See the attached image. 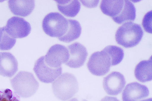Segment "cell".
Here are the masks:
<instances>
[{"mask_svg":"<svg viewBox=\"0 0 152 101\" xmlns=\"http://www.w3.org/2000/svg\"><path fill=\"white\" fill-rule=\"evenodd\" d=\"M103 49L110 57L111 66L119 64L123 60L124 53L121 48L115 45H109L105 47Z\"/></svg>","mask_w":152,"mask_h":101,"instance_id":"obj_19","label":"cell"},{"mask_svg":"<svg viewBox=\"0 0 152 101\" xmlns=\"http://www.w3.org/2000/svg\"><path fill=\"white\" fill-rule=\"evenodd\" d=\"M124 0H105L101 1L100 8L104 14L111 17L115 21L122 12Z\"/></svg>","mask_w":152,"mask_h":101,"instance_id":"obj_14","label":"cell"},{"mask_svg":"<svg viewBox=\"0 0 152 101\" xmlns=\"http://www.w3.org/2000/svg\"><path fill=\"white\" fill-rule=\"evenodd\" d=\"M33 70L39 80L45 83H52L62 73V68H53L48 65L45 60V56L39 58L36 61Z\"/></svg>","mask_w":152,"mask_h":101,"instance_id":"obj_6","label":"cell"},{"mask_svg":"<svg viewBox=\"0 0 152 101\" xmlns=\"http://www.w3.org/2000/svg\"><path fill=\"white\" fill-rule=\"evenodd\" d=\"M143 35L140 25L129 21L120 26L115 34L117 43L126 48L134 47L140 42Z\"/></svg>","mask_w":152,"mask_h":101,"instance_id":"obj_1","label":"cell"},{"mask_svg":"<svg viewBox=\"0 0 152 101\" xmlns=\"http://www.w3.org/2000/svg\"><path fill=\"white\" fill-rule=\"evenodd\" d=\"M18 62L15 56L7 52H0V75L11 77L18 70Z\"/></svg>","mask_w":152,"mask_h":101,"instance_id":"obj_12","label":"cell"},{"mask_svg":"<svg viewBox=\"0 0 152 101\" xmlns=\"http://www.w3.org/2000/svg\"><path fill=\"white\" fill-rule=\"evenodd\" d=\"M9 7L14 15L25 17L33 11L35 6L34 0H11L8 1Z\"/></svg>","mask_w":152,"mask_h":101,"instance_id":"obj_13","label":"cell"},{"mask_svg":"<svg viewBox=\"0 0 152 101\" xmlns=\"http://www.w3.org/2000/svg\"><path fill=\"white\" fill-rule=\"evenodd\" d=\"M136 16V10L134 4L129 0H125L123 12L114 22L121 24L127 21H134Z\"/></svg>","mask_w":152,"mask_h":101,"instance_id":"obj_18","label":"cell"},{"mask_svg":"<svg viewBox=\"0 0 152 101\" xmlns=\"http://www.w3.org/2000/svg\"><path fill=\"white\" fill-rule=\"evenodd\" d=\"M68 48L69 57L65 64L72 68H78L82 66L88 55L86 48L78 42L69 45Z\"/></svg>","mask_w":152,"mask_h":101,"instance_id":"obj_10","label":"cell"},{"mask_svg":"<svg viewBox=\"0 0 152 101\" xmlns=\"http://www.w3.org/2000/svg\"><path fill=\"white\" fill-rule=\"evenodd\" d=\"M126 83L122 74L118 72L113 71L104 78L103 85L108 94L116 95L122 92Z\"/></svg>","mask_w":152,"mask_h":101,"instance_id":"obj_9","label":"cell"},{"mask_svg":"<svg viewBox=\"0 0 152 101\" xmlns=\"http://www.w3.org/2000/svg\"><path fill=\"white\" fill-rule=\"evenodd\" d=\"M1 28L0 27V35L1 32Z\"/></svg>","mask_w":152,"mask_h":101,"instance_id":"obj_26","label":"cell"},{"mask_svg":"<svg viewBox=\"0 0 152 101\" xmlns=\"http://www.w3.org/2000/svg\"><path fill=\"white\" fill-rule=\"evenodd\" d=\"M58 10L65 16L75 17L79 12L81 5L78 0H55Z\"/></svg>","mask_w":152,"mask_h":101,"instance_id":"obj_16","label":"cell"},{"mask_svg":"<svg viewBox=\"0 0 152 101\" xmlns=\"http://www.w3.org/2000/svg\"><path fill=\"white\" fill-rule=\"evenodd\" d=\"M10 83L15 92L23 98H28L33 95L39 86L33 74L25 71L19 72L10 80Z\"/></svg>","mask_w":152,"mask_h":101,"instance_id":"obj_2","label":"cell"},{"mask_svg":"<svg viewBox=\"0 0 152 101\" xmlns=\"http://www.w3.org/2000/svg\"><path fill=\"white\" fill-rule=\"evenodd\" d=\"M143 27L146 32L152 33V10L144 15L142 22Z\"/></svg>","mask_w":152,"mask_h":101,"instance_id":"obj_22","label":"cell"},{"mask_svg":"<svg viewBox=\"0 0 152 101\" xmlns=\"http://www.w3.org/2000/svg\"><path fill=\"white\" fill-rule=\"evenodd\" d=\"M68 26L65 34L58 38L59 40L66 43H69L78 39L81 34L82 28L79 22L77 20L67 19Z\"/></svg>","mask_w":152,"mask_h":101,"instance_id":"obj_17","label":"cell"},{"mask_svg":"<svg viewBox=\"0 0 152 101\" xmlns=\"http://www.w3.org/2000/svg\"><path fill=\"white\" fill-rule=\"evenodd\" d=\"M68 26L67 19L58 12L48 14L42 22L44 31L51 37L59 38L63 36L66 32Z\"/></svg>","mask_w":152,"mask_h":101,"instance_id":"obj_4","label":"cell"},{"mask_svg":"<svg viewBox=\"0 0 152 101\" xmlns=\"http://www.w3.org/2000/svg\"><path fill=\"white\" fill-rule=\"evenodd\" d=\"M140 101H152V98H149L148 99H147L145 100H143Z\"/></svg>","mask_w":152,"mask_h":101,"instance_id":"obj_25","label":"cell"},{"mask_svg":"<svg viewBox=\"0 0 152 101\" xmlns=\"http://www.w3.org/2000/svg\"><path fill=\"white\" fill-rule=\"evenodd\" d=\"M4 28L6 31L15 39L26 37L31 30L30 24L28 22L22 17L17 16L9 19Z\"/></svg>","mask_w":152,"mask_h":101,"instance_id":"obj_7","label":"cell"},{"mask_svg":"<svg viewBox=\"0 0 152 101\" xmlns=\"http://www.w3.org/2000/svg\"><path fill=\"white\" fill-rule=\"evenodd\" d=\"M68 101H88L87 100L79 98L77 97L74 98Z\"/></svg>","mask_w":152,"mask_h":101,"instance_id":"obj_24","label":"cell"},{"mask_svg":"<svg viewBox=\"0 0 152 101\" xmlns=\"http://www.w3.org/2000/svg\"><path fill=\"white\" fill-rule=\"evenodd\" d=\"M69 57L68 49L64 45L56 44L49 49L45 56V60L50 67L57 68L61 67L63 63H66Z\"/></svg>","mask_w":152,"mask_h":101,"instance_id":"obj_8","label":"cell"},{"mask_svg":"<svg viewBox=\"0 0 152 101\" xmlns=\"http://www.w3.org/2000/svg\"><path fill=\"white\" fill-rule=\"evenodd\" d=\"M100 101H120L115 97L106 96L101 99Z\"/></svg>","mask_w":152,"mask_h":101,"instance_id":"obj_23","label":"cell"},{"mask_svg":"<svg viewBox=\"0 0 152 101\" xmlns=\"http://www.w3.org/2000/svg\"><path fill=\"white\" fill-rule=\"evenodd\" d=\"M0 101H20V99L15 92L7 89L0 91Z\"/></svg>","mask_w":152,"mask_h":101,"instance_id":"obj_21","label":"cell"},{"mask_svg":"<svg viewBox=\"0 0 152 101\" xmlns=\"http://www.w3.org/2000/svg\"><path fill=\"white\" fill-rule=\"evenodd\" d=\"M16 39L10 36L5 30L4 27H1L0 35V50H7L14 46Z\"/></svg>","mask_w":152,"mask_h":101,"instance_id":"obj_20","label":"cell"},{"mask_svg":"<svg viewBox=\"0 0 152 101\" xmlns=\"http://www.w3.org/2000/svg\"><path fill=\"white\" fill-rule=\"evenodd\" d=\"M149 91L145 85L134 82L128 84L122 95L123 101H140L148 97Z\"/></svg>","mask_w":152,"mask_h":101,"instance_id":"obj_11","label":"cell"},{"mask_svg":"<svg viewBox=\"0 0 152 101\" xmlns=\"http://www.w3.org/2000/svg\"><path fill=\"white\" fill-rule=\"evenodd\" d=\"M111 60L103 49L94 52L90 56L87 63L88 70L93 75L97 76L104 75L110 71Z\"/></svg>","mask_w":152,"mask_h":101,"instance_id":"obj_5","label":"cell"},{"mask_svg":"<svg viewBox=\"0 0 152 101\" xmlns=\"http://www.w3.org/2000/svg\"><path fill=\"white\" fill-rule=\"evenodd\" d=\"M52 89L56 97L65 101L72 98L78 91V84L73 74L66 72L62 74L53 83Z\"/></svg>","mask_w":152,"mask_h":101,"instance_id":"obj_3","label":"cell"},{"mask_svg":"<svg viewBox=\"0 0 152 101\" xmlns=\"http://www.w3.org/2000/svg\"><path fill=\"white\" fill-rule=\"evenodd\" d=\"M152 62L151 57L148 60L140 61L136 66L134 70L135 77L142 83L152 79Z\"/></svg>","mask_w":152,"mask_h":101,"instance_id":"obj_15","label":"cell"}]
</instances>
